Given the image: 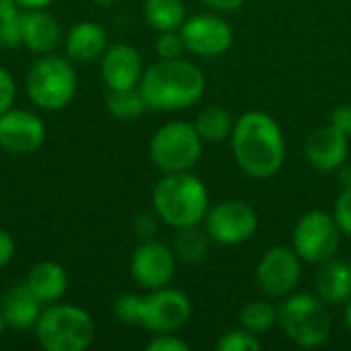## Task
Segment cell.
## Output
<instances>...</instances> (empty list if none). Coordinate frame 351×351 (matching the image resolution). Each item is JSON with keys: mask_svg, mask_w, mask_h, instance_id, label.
I'll return each mask as SVG.
<instances>
[{"mask_svg": "<svg viewBox=\"0 0 351 351\" xmlns=\"http://www.w3.org/2000/svg\"><path fill=\"white\" fill-rule=\"evenodd\" d=\"M107 45H109L107 31L95 21H80L72 25L64 39L66 56L72 62H80V64L99 60L107 49Z\"/></svg>", "mask_w": 351, "mask_h": 351, "instance_id": "19", "label": "cell"}, {"mask_svg": "<svg viewBox=\"0 0 351 351\" xmlns=\"http://www.w3.org/2000/svg\"><path fill=\"white\" fill-rule=\"evenodd\" d=\"M41 311H43V304L33 296V292L25 286V282L10 286L8 292L2 296L0 315L4 317L8 329L25 331V329L35 327Z\"/></svg>", "mask_w": 351, "mask_h": 351, "instance_id": "21", "label": "cell"}, {"mask_svg": "<svg viewBox=\"0 0 351 351\" xmlns=\"http://www.w3.org/2000/svg\"><path fill=\"white\" fill-rule=\"evenodd\" d=\"M202 2L216 12H232L239 10L247 0H202Z\"/></svg>", "mask_w": 351, "mask_h": 351, "instance_id": "37", "label": "cell"}, {"mask_svg": "<svg viewBox=\"0 0 351 351\" xmlns=\"http://www.w3.org/2000/svg\"><path fill=\"white\" fill-rule=\"evenodd\" d=\"M191 300L185 292L171 286L150 290L142 300V321L150 333H179L191 319Z\"/></svg>", "mask_w": 351, "mask_h": 351, "instance_id": "10", "label": "cell"}, {"mask_svg": "<svg viewBox=\"0 0 351 351\" xmlns=\"http://www.w3.org/2000/svg\"><path fill=\"white\" fill-rule=\"evenodd\" d=\"M191 346L177 333H156L146 343V351H189Z\"/></svg>", "mask_w": 351, "mask_h": 351, "instance_id": "32", "label": "cell"}, {"mask_svg": "<svg viewBox=\"0 0 351 351\" xmlns=\"http://www.w3.org/2000/svg\"><path fill=\"white\" fill-rule=\"evenodd\" d=\"M333 218L339 226V230L351 237V185L350 187H341L335 204H333Z\"/></svg>", "mask_w": 351, "mask_h": 351, "instance_id": "31", "label": "cell"}, {"mask_svg": "<svg viewBox=\"0 0 351 351\" xmlns=\"http://www.w3.org/2000/svg\"><path fill=\"white\" fill-rule=\"evenodd\" d=\"M142 300H144V296L132 294V292H125V294L117 296L115 302H113V315H115V319L121 325L140 327V321H142Z\"/></svg>", "mask_w": 351, "mask_h": 351, "instance_id": "28", "label": "cell"}, {"mask_svg": "<svg viewBox=\"0 0 351 351\" xmlns=\"http://www.w3.org/2000/svg\"><path fill=\"white\" fill-rule=\"evenodd\" d=\"M6 329H8V325H6V321H4V317L0 315V337L6 333Z\"/></svg>", "mask_w": 351, "mask_h": 351, "instance_id": "42", "label": "cell"}, {"mask_svg": "<svg viewBox=\"0 0 351 351\" xmlns=\"http://www.w3.org/2000/svg\"><path fill=\"white\" fill-rule=\"evenodd\" d=\"M16 253V243L12 239V234L4 228H0V269H4Z\"/></svg>", "mask_w": 351, "mask_h": 351, "instance_id": "35", "label": "cell"}, {"mask_svg": "<svg viewBox=\"0 0 351 351\" xmlns=\"http://www.w3.org/2000/svg\"><path fill=\"white\" fill-rule=\"evenodd\" d=\"M154 51L158 60H177V58H183L187 49L179 31H160L154 41Z\"/></svg>", "mask_w": 351, "mask_h": 351, "instance_id": "30", "label": "cell"}, {"mask_svg": "<svg viewBox=\"0 0 351 351\" xmlns=\"http://www.w3.org/2000/svg\"><path fill=\"white\" fill-rule=\"evenodd\" d=\"M241 327L255 335H263L278 325V308L269 300H251L241 308Z\"/></svg>", "mask_w": 351, "mask_h": 351, "instance_id": "25", "label": "cell"}, {"mask_svg": "<svg viewBox=\"0 0 351 351\" xmlns=\"http://www.w3.org/2000/svg\"><path fill=\"white\" fill-rule=\"evenodd\" d=\"M105 107L117 119H138L148 109V105L138 88L109 90L107 99H105Z\"/></svg>", "mask_w": 351, "mask_h": 351, "instance_id": "26", "label": "cell"}, {"mask_svg": "<svg viewBox=\"0 0 351 351\" xmlns=\"http://www.w3.org/2000/svg\"><path fill=\"white\" fill-rule=\"evenodd\" d=\"M315 294L329 306L346 304L351 298V265L339 259L319 263L315 276Z\"/></svg>", "mask_w": 351, "mask_h": 351, "instance_id": "20", "label": "cell"}, {"mask_svg": "<svg viewBox=\"0 0 351 351\" xmlns=\"http://www.w3.org/2000/svg\"><path fill=\"white\" fill-rule=\"evenodd\" d=\"M202 226L212 243L234 247L255 237L259 216L255 208L243 199H224L208 208Z\"/></svg>", "mask_w": 351, "mask_h": 351, "instance_id": "9", "label": "cell"}, {"mask_svg": "<svg viewBox=\"0 0 351 351\" xmlns=\"http://www.w3.org/2000/svg\"><path fill=\"white\" fill-rule=\"evenodd\" d=\"M130 274L144 290H158L173 282L177 274V255L160 241H142L130 257Z\"/></svg>", "mask_w": 351, "mask_h": 351, "instance_id": "13", "label": "cell"}, {"mask_svg": "<svg viewBox=\"0 0 351 351\" xmlns=\"http://www.w3.org/2000/svg\"><path fill=\"white\" fill-rule=\"evenodd\" d=\"M302 276V259L296 255L292 247L276 245L267 249L255 269L257 284L261 292L269 298H286L290 296Z\"/></svg>", "mask_w": 351, "mask_h": 351, "instance_id": "11", "label": "cell"}, {"mask_svg": "<svg viewBox=\"0 0 351 351\" xmlns=\"http://www.w3.org/2000/svg\"><path fill=\"white\" fill-rule=\"evenodd\" d=\"M142 14L154 31H179L187 19L183 0H144Z\"/></svg>", "mask_w": 351, "mask_h": 351, "instance_id": "22", "label": "cell"}, {"mask_svg": "<svg viewBox=\"0 0 351 351\" xmlns=\"http://www.w3.org/2000/svg\"><path fill=\"white\" fill-rule=\"evenodd\" d=\"M343 323H346V329L351 335V298L346 302V308H343Z\"/></svg>", "mask_w": 351, "mask_h": 351, "instance_id": "40", "label": "cell"}, {"mask_svg": "<svg viewBox=\"0 0 351 351\" xmlns=\"http://www.w3.org/2000/svg\"><path fill=\"white\" fill-rule=\"evenodd\" d=\"M14 101H16L14 78L4 66H0V115L8 111L10 107H14Z\"/></svg>", "mask_w": 351, "mask_h": 351, "instance_id": "34", "label": "cell"}, {"mask_svg": "<svg viewBox=\"0 0 351 351\" xmlns=\"http://www.w3.org/2000/svg\"><path fill=\"white\" fill-rule=\"evenodd\" d=\"M230 148L241 171L259 181L278 175L286 160L284 132L265 111H247L234 121Z\"/></svg>", "mask_w": 351, "mask_h": 351, "instance_id": "1", "label": "cell"}, {"mask_svg": "<svg viewBox=\"0 0 351 351\" xmlns=\"http://www.w3.org/2000/svg\"><path fill=\"white\" fill-rule=\"evenodd\" d=\"M204 152V140L195 132L193 123L173 119L162 123L148 144L152 165L162 173H187L191 171Z\"/></svg>", "mask_w": 351, "mask_h": 351, "instance_id": "7", "label": "cell"}, {"mask_svg": "<svg viewBox=\"0 0 351 351\" xmlns=\"http://www.w3.org/2000/svg\"><path fill=\"white\" fill-rule=\"evenodd\" d=\"M304 154L308 165L319 173H331L346 165L350 154V136L339 132L337 128L323 125L315 130L304 146Z\"/></svg>", "mask_w": 351, "mask_h": 351, "instance_id": "16", "label": "cell"}, {"mask_svg": "<svg viewBox=\"0 0 351 351\" xmlns=\"http://www.w3.org/2000/svg\"><path fill=\"white\" fill-rule=\"evenodd\" d=\"M148 109L181 111L195 105L206 93L204 72L189 60H158L148 66L138 84Z\"/></svg>", "mask_w": 351, "mask_h": 351, "instance_id": "2", "label": "cell"}, {"mask_svg": "<svg viewBox=\"0 0 351 351\" xmlns=\"http://www.w3.org/2000/svg\"><path fill=\"white\" fill-rule=\"evenodd\" d=\"M21 19L23 8L14 0H0V45H21Z\"/></svg>", "mask_w": 351, "mask_h": 351, "instance_id": "27", "label": "cell"}, {"mask_svg": "<svg viewBox=\"0 0 351 351\" xmlns=\"http://www.w3.org/2000/svg\"><path fill=\"white\" fill-rule=\"evenodd\" d=\"M193 128L199 134V138L204 140V144L206 142L216 144V142L230 140V134L234 130V119L224 107L212 105V107H206L197 113Z\"/></svg>", "mask_w": 351, "mask_h": 351, "instance_id": "23", "label": "cell"}, {"mask_svg": "<svg viewBox=\"0 0 351 351\" xmlns=\"http://www.w3.org/2000/svg\"><path fill=\"white\" fill-rule=\"evenodd\" d=\"M185 49L197 58H218L226 53L234 41V31L226 19L214 12L187 16L179 27Z\"/></svg>", "mask_w": 351, "mask_h": 351, "instance_id": "12", "label": "cell"}, {"mask_svg": "<svg viewBox=\"0 0 351 351\" xmlns=\"http://www.w3.org/2000/svg\"><path fill=\"white\" fill-rule=\"evenodd\" d=\"M261 348L263 343L259 341V335L247 331L245 327L230 329L216 341L218 351H261Z\"/></svg>", "mask_w": 351, "mask_h": 351, "instance_id": "29", "label": "cell"}, {"mask_svg": "<svg viewBox=\"0 0 351 351\" xmlns=\"http://www.w3.org/2000/svg\"><path fill=\"white\" fill-rule=\"evenodd\" d=\"M62 41V27L47 8L23 10L21 19V45L33 53H51Z\"/></svg>", "mask_w": 351, "mask_h": 351, "instance_id": "17", "label": "cell"}, {"mask_svg": "<svg viewBox=\"0 0 351 351\" xmlns=\"http://www.w3.org/2000/svg\"><path fill=\"white\" fill-rule=\"evenodd\" d=\"M210 237L208 232L202 228V224L197 226H187V228H179L173 241V251L177 255L179 261L183 263H199L206 259L208 249H210Z\"/></svg>", "mask_w": 351, "mask_h": 351, "instance_id": "24", "label": "cell"}, {"mask_svg": "<svg viewBox=\"0 0 351 351\" xmlns=\"http://www.w3.org/2000/svg\"><path fill=\"white\" fill-rule=\"evenodd\" d=\"M90 2L97 4V6H101V8H111L115 4V0H90Z\"/></svg>", "mask_w": 351, "mask_h": 351, "instance_id": "41", "label": "cell"}, {"mask_svg": "<svg viewBox=\"0 0 351 351\" xmlns=\"http://www.w3.org/2000/svg\"><path fill=\"white\" fill-rule=\"evenodd\" d=\"M210 208V193L204 181L191 171L167 173L152 189V210L160 222L179 230L204 222Z\"/></svg>", "mask_w": 351, "mask_h": 351, "instance_id": "3", "label": "cell"}, {"mask_svg": "<svg viewBox=\"0 0 351 351\" xmlns=\"http://www.w3.org/2000/svg\"><path fill=\"white\" fill-rule=\"evenodd\" d=\"M278 325L298 348H321L333 333L329 304L311 292H292L278 306Z\"/></svg>", "mask_w": 351, "mask_h": 351, "instance_id": "5", "label": "cell"}, {"mask_svg": "<svg viewBox=\"0 0 351 351\" xmlns=\"http://www.w3.org/2000/svg\"><path fill=\"white\" fill-rule=\"evenodd\" d=\"M339 171V183H341V187H350L351 185V167H339L337 169Z\"/></svg>", "mask_w": 351, "mask_h": 351, "instance_id": "39", "label": "cell"}, {"mask_svg": "<svg viewBox=\"0 0 351 351\" xmlns=\"http://www.w3.org/2000/svg\"><path fill=\"white\" fill-rule=\"evenodd\" d=\"M343 232L333 214L325 210H311L302 214L292 230V249L302 263L319 265L337 255Z\"/></svg>", "mask_w": 351, "mask_h": 351, "instance_id": "8", "label": "cell"}, {"mask_svg": "<svg viewBox=\"0 0 351 351\" xmlns=\"http://www.w3.org/2000/svg\"><path fill=\"white\" fill-rule=\"evenodd\" d=\"M99 70L109 90H130L138 88L146 68L142 53L134 45L113 43L107 45V49L99 58Z\"/></svg>", "mask_w": 351, "mask_h": 351, "instance_id": "15", "label": "cell"}, {"mask_svg": "<svg viewBox=\"0 0 351 351\" xmlns=\"http://www.w3.org/2000/svg\"><path fill=\"white\" fill-rule=\"evenodd\" d=\"M23 10H35V8H47L53 0H14Z\"/></svg>", "mask_w": 351, "mask_h": 351, "instance_id": "38", "label": "cell"}, {"mask_svg": "<svg viewBox=\"0 0 351 351\" xmlns=\"http://www.w3.org/2000/svg\"><path fill=\"white\" fill-rule=\"evenodd\" d=\"M23 282L43 306L60 302L68 292V274L64 265L58 261L45 259V261L35 263L27 271Z\"/></svg>", "mask_w": 351, "mask_h": 351, "instance_id": "18", "label": "cell"}, {"mask_svg": "<svg viewBox=\"0 0 351 351\" xmlns=\"http://www.w3.org/2000/svg\"><path fill=\"white\" fill-rule=\"evenodd\" d=\"M33 331L45 351H86L97 339L95 319L84 308L66 302L43 306Z\"/></svg>", "mask_w": 351, "mask_h": 351, "instance_id": "4", "label": "cell"}, {"mask_svg": "<svg viewBox=\"0 0 351 351\" xmlns=\"http://www.w3.org/2000/svg\"><path fill=\"white\" fill-rule=\"evenodd\" d=\"M329 123L351 138V105H341V107L333 109Z\"/></svg>", "mask_w": 351, "mask_h": 351, "instance_id": "36", "label": "cell"}, {"mask_svg": "<svg viewBox=\"0 0 351 351\" xmlns=\"http://www.w3.org/2000/svg\"><path fill=\"white\" fill-rule=\"evenodd\" d=\"M158 224H160V218L154 210H148V212H140L134 220V230L136 234L146 241V239H154V234L158 232Z\"/></svg>", "mask_w": 351, "mask_h": 351, "instance_id": "33", "label": "cell"}, {"mask_svg": "<svg viewBox=\"0 0 351 351\" xmlns=\"http://www.w3.org/2000/svg\"><path fill=\"white\" fill-rule=\"evenodd\" d=\"M47 138L45 121L29 109L10 107L0 115V148L12 156L33 154Z\"/></svg>", "mask_w": 351, "mask_h": 351, "instance_id": "14", "label": "cell"}, {"mask_svg": "<svg viewBox=\"0 0 351 351\" xmlns=\"http://www.w3.org/2000/svg\"><path fill=\"white\" fill-rule=\"evenodd\" d=\"M78 88V74L70 58L43 53L25 74L29 101L41 111H62L72 103Z\"/></svg>", "mask_w": 351, "mask_h": 351, "instance_id": "6", "label": "cell"}]
</instances>
